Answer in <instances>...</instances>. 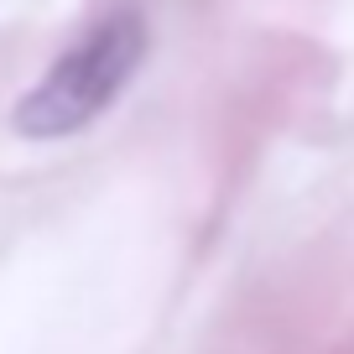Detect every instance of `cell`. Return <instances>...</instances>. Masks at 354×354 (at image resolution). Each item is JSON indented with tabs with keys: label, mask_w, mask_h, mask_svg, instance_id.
Instances as JSON below:
<instances>
[{
	"label": "cell",
	"mask_w": 354,
	"mask_h": 354,
	"mask_svg": "<svg viewBox=\"0 0 354 354\" xmlns=\"http://www.w3.org/2000/svg\"><path fill=\"white\" fill-rule=\"evenodd\" d=\"M141 57H146V16L136 6L100 16L16 100V110H11L16 136H26V141H63V136L88 131L125 94Z\"/></svg>",
	"instance_id": "1"
}]
</instances>
